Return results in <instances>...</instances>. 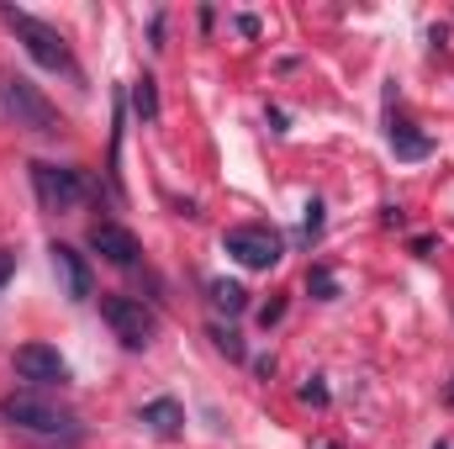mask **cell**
<instances>
[{"mask_svg":"<svg viewBox=\"0 0 454 449\" xmlns=\"http://www.w3.org/2000/svg\"><path fill=\"white\" fill-rule=\"evenodd\" d=\"M301 402H317V407H323V402H328V386H301Z\"/></svg>","mask_w":454,"mask_h":449,"instance_id":"cell-18","label":"cell"},{"mask_svg":"<svg viewBox=\"0 0 454 449\" xmlns=\"http://www.w3.org/2000/svg\"><path fill=\"white\" fill-rule=\"evenodd\" d=\"M0 21L16 32V43H21L43 69H53V75H74V53H69V43H64L59 27H48V21H37L32 11H16V5H0Z\"/></svg>","mask_w":454,"mask_h":449,"instance_id":"cell-3","label":"cell"},{"mask_svg":"<svg viewBox=\"0 0 454 449\" xmlns=\"http://www.w3.org/2000/svg\"><path fill=\"white\" fill-rule=\"evenodd\" d=\"M0 122L16 127V132H27V138H59L64 132V116L53 112V101L32 80L5 75V69H0Z\"/></svg>","mask_w":454,"mask_h":449,"instance_id":"cell-1","label":"cell"},{"mask_svg":"<svg viewBox=\"0 0 454 449\" xmlns=\"http://www.w3.org/2000/svg\"><path fill=\"white\" fill-rule=\"evenodd\" d=\"M90 248H96L106 264H116V270H132V264H137V238L121 223H96L90 227Z\"/></svg>","mask_w":454,"mask_h":449,"instance_id":"cell-8","label":"cell"},{"mask_svg":"<svg viewBox=\"0 0 454 449\" xmlns=\"http://www.w3.org/2000/svg\"><path fill=\"white\" fill-rule=\"evenodd\" d=\"M212 343L223 349L227 359H243V338L232 334V328H223V323H212Z\"/></svg>","mask_w":454,"mask_h":449,"instance_id":"cell-14","label":"cell"},{"mask_svg":"<svg viewBox=\"0 0 454 449\" xmlns=\"http://www.w3.org/2000/svg\"><path fill=\"white\" fill-rule=\"evenodd\" d=\"M48 254H53V270H59L64 291H69L74 302H85V296H90V264H85V254H80V248H69V243H53Z\"/></svg>","mask_w":454,"mask_h":449,"instance_id":"cell-9","label":"cell"},{"mask_svg":"<svg viewBox=\"0 0 454 449\" xmlns=\"http://www.w3.org/2000/svg\"><path fill=\"white\" fill-rule=\"evenodd\" d=\"M386 138H391L396 159H407V164H418V159H428V154H434V138H423V132H418L412 122H402V116H391Z\"/></svg>","mask_w":454,"mask_h":449,"instance_id":"cell-11","label":"cell"},{"mask_svg":"<svg viewBox=\"0 0 454 449\" xmlns=\"http://www.w3.org/2000/svg\"><path fill=\"white\" fill-rule=\"evenodd\" d=\"M312 449H343L339 439H312Z\"/></svg>","mask_w":454,"mask_h":449,"instance_id":"cell-19","label":"cell"},{"mask_svg":"<svg viewBox=\"0 0 454 449\" xmlns=\"http://www.w3.org/2000/svg\"><path fill=\"white\" fill-rule=\"evenodd\" d=\"M132 112L143 116V122H159V85H153V75L132 80Z\"/></svg>","mask_w":454,"mask_h":449,"instance_id":"cell-13","label":"cell"},{"mask_svg":"<svg viewBox=\"0 0 454 449\" xmlns=\"http://www.w3.org/2000/svg\"><path fill=\"white\" fill-rule=\"evenodd\" d=\"M16 275V254L11 248H0V291H5V280Z\"/></svg>","mask_w":454,"mask_h":449,"instance_id":"cell-17","label":"cell"},{"mask_svg":"<svg viewBox=\"0 0 454 449\" xmlns=\"http://www.w3.org/2000/svg\"><path fill=\"white\" fill-rule=\"evenodd\" d=\"M207 291H212V307H217V312H227V318H238V312L248 307V291H243L238 280H212Z\"/></svg>","mask_w":454,"mask_h":449,"instance_id":"cell-12","label":"cell"},{"mask_svg":"<svg viewBox=\"0 0 454 449\" xmlns=\"http://www.w3.org/2000/svg\"><path fill=\"white\" fill-rule=\"evenodd\" d=\"M101 318H106V328H112L127 349H143L148 338H153V312L137 302V296H101Z\"/></svg>","mask_w":454,"mask_h":449,"instance_id":"cell-6","label":"cell"},{"mask_svg":"<svg viewBox=\"0 0 454 449\" xmlns=\"http://www.w3.org/2000/svg\"><path fill=\"white\" fill-rule=\"evenodd\" d=\"M27 175H32V196H37V207H43V212H74V207L90 196V180H85L80 169H69V164L32 159V164H27Z\"/></svg>","mask_w":454,"mask_h":449,"instance_id":"cell-4","label":"cell"},{"mask_svg":"<svg viewBox=\"0 0 454 449\" xmlns=\"http://www.w3.org/2000/svg\"><path fill=\"white\" fill-rule=\"evenodd\" d=\"M0 418L11 429H21V434H37V439H74L80 434V418L64 402L43 397V391H11V397H0Z\"/></svg>","mask_w":454,"mask_h":449,"instance_id":"cell-2","label":"cell"},{"mask_svg":"<svg viewBox=\"0 0 454 449\" xmlns=\"http://www.w3.org/2000/svg\"><path fill=\"white\" fill-rule=\"evenodd\" d=\"M16 375L32 386H64L69 381V359L53 343H21L16 349Z\"/></svg>","mask_w":454,"mask_h":449,"instance_id":"cell-7","label":"cell"},{"mask_svg":"<svg viewBox=\"0 0 454 449\" xmlns=\"http://www.w3.org/2000/svg\"><path fill=\"white\" fill-rule=\"evenodd\" d=\"M307 286H312V291H317V296H323V302H333V296H339V280H333V275H328V270H323V264H317V270H312V275H307Z\"/></svg>","mask_w":454,"mask_h":449,"instance_id":"cell-15","label":"cell"},{"mask_svg":"<svg viewBox=\"0 0 454 449\" xmlns=\"http://www.w3.org/2000/svg\"><path fill=\"white\" fill-rule=\"evenodd\" d=\"M439 449H450V445H439Z\"/></svg>","mask_w":454,"mask_h":449,"instance_id":"cell-20","label":"cell"},{"mask_svg":"<svg viewBox=\"0 0 454 449\" xmlns=\"http://www.w3.org/2000/svg\"><path fill=\"white\" fill-rule=\"evenodd\" d=\"M137 423H143L148 434H159V439H180V434H185V407H180L175 397H159V402H148V407L137 413Z\"/></svg>","mask_w":454,"mask_h":449,"instance_id":"cell-10","label":"cell"},{"mask_svg":"<svg viewBox=\"0 0 454 449\" xmlns=\"http://www.w3.org/2000/svg\"><path fill=\"white\" fill-rule=\"evenodd\" d=\"M317 232H323V201H307V217H301V238L312 243Z\"/></svg>","mask_w":454,"mask_h":449,"instance_id":"cell-16","label":"cell"},{"mask_svg":"<svg viewBox=\"0 0 454 449\" xmlns=\"http://www.w3.org/2000/svg\"><path fill=\"white\" fill-rule=\"evenodd\" d=\"M223 248L243 264V270H275L280 254H286V238L270 223H238L223 232Z\"/></svg>","mask_w":454,"mask_h":449,"instance_id":"cell-5","label":"cell"}]
</instances>
